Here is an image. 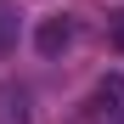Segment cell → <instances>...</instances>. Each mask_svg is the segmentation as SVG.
Instances as JSON below:
<instances>
[{"mask_svg": "<svg viewBox=\"0 0 124 124\" xmlns=\"http://www.w3.org/2000/svg\"><path fill=\"white\" fill-rule=\"evenodd\" d=\"M34 45H39V56H62L73 45V23H68V17H45L39 34H34Z\"/></svg>", "mask_w": 124, "mask_h": 124, "instance_id": "2", "label": "cell"}, {"mask_svg": "<svg viewBox=\"0 0 124 124\" xmlns=\"http://www.w3.org/2000/svg\"><path fill=\"white\" fill-rule=\"evenodd\" d=\"M17 34H23L17 6H11V0H0V51H11V45H17Z\"/></svg>", "mask_w": 124, "mask_h": 124, "instance_id": "3", "label": "cell"}, {"mask_svg": "<svg viewBox=\"0 0 124 124\" xmlns=\"http://www.w3.org/2000/svg\"><path fill=\"white\" fill-rule=\"evenodd\" d=\"M107 39H113V51H124V11H107Z\"/></svg>", "mask_w": 124, "mask_h": 124, "instance_id": "4", "label": "cell"}, {"mask_svg": "<svg viewBox=\"0 0 124 124\" xmlns=\"http://www.w3.org/2000/svg\"><path fill=\"white\" fill-rule=\"evenodd\" d=\"M85 118L90 124H124V73L96 79V90L85 96Z\"/></svg>", "mask_w": 124, "mask_h": 124, "instance_id": "1", "label": "cell"}]
</instances>
